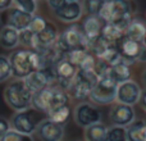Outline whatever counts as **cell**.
Here are the masks:
<instances>
[{"instance_id": "18", "label": "cell", "mask_w": 146, "mask_h": 141, "mask_svg": "<svg viewBox=\"0 0 146 141\" xmlns=\"http://www.w3.org/2000/svg\"><path fill=\"white\" fill-rule=\"evenodd\" d=\"M58 35L59 33H58L56 27L48 22L45 28L42 31H40L37 35H35V37H36L35 51H42V50L51 48V46H54L56 39H58Z\"/></svg>"}, {"instance_id": "3", "label": "cell", "mask_w": 146, "mask_h": 141, "mask_svg": "<svg viewBox=\"0 0 146 141\" xmlns=\"http://www.w3.org/2000/svg\"><path fill=\"white\" fill-rule=\"evenodd\" d=\"M69 95L59 87L58 85H51L33 92L32 108L48 116L49 112L62 105H69Z\"/></svg>"}, {"instance_id": "37", "label": "cell", "mask_w": 146, "mask_h": 141, "mask_svg": "<svg viewBox=\"0 0 146 141\" xmlns=\"http://www.w3.org/2000/svg\"><path fill=\"white\" fill-rule=\"evenodd\" d=\"M10 130V123H9V119H7L5 117L0 116V139L7 134L8 131Z\"/></svg>"}, {"instance_id": "5", "label": "cell", "mask_w": 146, "mask_h": 141, "mask_svg": "<svg viewBox=\"0 0 146 141\" xmlns=\"http://www.w3.org/2000/svg\"><path fill=\"white\" fill-rule=\"evenodd\" d=\"M48 118V116L41 112L36 110L35 108H28L25 110L15 112L12 116L9 123H10V130L19 132L23 135H30L32 136V134H35L37 126Z\"/></svg>"}, {"instance_id": "31", "label": "cell", "mask_w": 146, "mask_h": 141, "mask_svg": "<svg viewBox=\"0 0 146 141\" xmlns=\"http://www.w3.org/2000/svg\"><path fill=\"white\" fill-rule=\"evenodd\" d=\"M106 141H127L126 128L124 127H119V126L108 127Z\"/></svg>"}, {"instance_id": "35", "label": "cell", "mask_w": 146, "mask_h": 141, "mask_svg": "<svg viewBox=\"0 0 146 141\" xmlns=\"http://www.w3.org/2000/svg\"><path fill=\"white\" fill-rule=\"evenodd\" d=\"M0 141H35L32 136L30 135H23L14 130H9L4 136L0 139Z\"/></svg>"}, {"instance_id": "23", "label": "cell", "mask_w": 146, "mask_h": 141, "mask_svg": "<svg viewBox=\"0 0 146 141\" xmlns=\"http://www.w3.org/2000/svg\"><path fill=\"white\" fill-rule=\"evenodd\" d=\"M19 45L18 43V31L13 30L12 27H4L0 28V46L5 50H14Z\"/></svg>"}, {"instance_id": "13", "label": "cell", "mask_w": 146, "mask_h": 141, "mask_svg": "<svg viewBox=\"0 0 146 141\" xmlns=\"http://www.w3.org/2000/svg\"><path fill=\"white\" fill-rule=\"evenodd\" d=\"M109 119L111 122V126L127 127L136 119V113H135L133 106L115 103L111 105L109 110Z\"/></svg>"}, {"instance_id": "38", "label": "cell", "mask_w": 146, "mask_h": 141, "mask_svg": "<svg viewBox=\"0 0 146 141\" xmlns=\"http://www.w3.org/2000/svg\"><path fill=\"white\" fill-rule=\"evenodd\" d=\"M66 1L67 0H48V4H49V7H50L51 12H54V10L59 9Z\"/></svg>"}, {"instance_id": "11", "label": "cell", "mask_w": 146, "mask_h": 141, "mask_svg": "<svg viewBox=\"0 0 146 141\" xmlns=\"http://www.w3.org/2000/svg\"><path fill=\"white\" fill-rule=\"evenodd\" d=\"M115 46L118 49V51L121 53L122 63L127 64V66L136 63L141 51L146 48L145 44L136 43V41L131 40V39L126 37V36H122L115 43Z\"/></svg>"}, {"instance_id": "14", "label": "cell", "mask_w": 146, "mask_h": 141, "mask_svg": "<svg viewBox=\"0 0 146 141\" xmlns=\"http://www.w3.org/2000/svg\"><path fill=\"white\" fill-rule=\"evenodd\" d=\"M54 70H55L56 76V85L63 88L64 91H67V88L69 87V85L72 83V81L74 80L76 74H77L78 68L63 57L54 66Z\"/></svg>"}, {"instance_id": "15", "label": "cell", "mask_w": 146, "mask_h": 141, "mask_svg": "<svg viewBox=\"0 0 146 141\" xmlns=\"http://www.w3.org/2000/svg\"><path fill=\"white\" fill-rule=\"evenodd\" d=\"M35 135L40 141H62L64 136V127L46 118L37 126Z\"/></svg>"}, {"instance_id": "19", "label": "cell", "mask_w": 146, "mask_h": 141, "mask_svg": "<svg viewBox=\"0 0 146 141\" xmlns=\"http://www.w3.org/2000/svg\"><path fill=\"white\" fill-rule=\"evenodd\" d=\"M104 23L105 22H103L98 15H87L85 18L81 28H82V32L85 35L86 40H87V46H88V44L92 43L94 40H96L100 36L101 28H103Z\"/></svg>"}, {"instance_id": "9", "label": "cell", "mask_w": 146, "mask_h": 141, "mask_svg": "<svg viewBox=\"0 0 146 141\" xmlns=\"http://www.w3.org/2000/svg\"><path fill=\"white\" fill-rule=\"evenodd\" d=\"M99 78L94 73L87 74V73H82L78 70L74 80L72 81V83L67 88L66 92L69 95V98H74L77 100H83V99L88 98V94L92 90V87L95 86Z\"/></svg>"}, {"instance_id": "42", "label": "cell", "mask_w": 146, "mask_h": 141, "mask_svg": "<svg viewBox=\"0 0 146 141\" xmlns=\"http://www.w3.org/2000/svg\"><path fill=\"white\" fill-rule=\"evenodd\" d=\"M0 27H1V19H0Z\"/></svg>"}, {"instance_id": "7", "label": "cell", "mask_w": 146, "mask_h": 141, "mask_svg": "<svg viewBox=\"0 0 146 141\" xmlns=\"http://www.w3.org/2000/svg\"><path fill=\"white\" fill-rule=\"evenodd\" d=\"M117 83H114L110 78L103 77L96 81L95 86L88 94L90 103L98 105H109L115 103L117 96Z\"/></svg>"}, {"instance_id": "4", "label": "cell", "mask_w": 146, "mask_h": 141, "mask_svg": "<svg viewBox=\"0 0 146 141\" xmlns=\"http://www.w3.org/2000/svg\"><path fill=\"white\" fill-rule=\"evenodd\" d=\"M33 94L26 86L23 80H13L4 90V100L14 112H21L32 106Z\"/></svg>"}, {"instance_id": "24", "label": "cell", "mask_w": 146, "mask_h": 141, "mask_svg": "<svg viewBox=\"0 0 146 141\" xmlns=\"http://www.w3.org/2000/svg\"><path fill=\"white\" fill-rule=\"evenodd\" d=\"M48 118L53 121L54 123L59 124V126L64 127L69 123L72 119V108L69 105H62L58 108L53 109L51 112L48 113Z\"/></svg>"}, {"instance_id": "10", "label": "cell", "mask_w": 146, "mask_h": 141, "mask_svg": "<svg viewBox=\"0 0 146 141\" xmlns=\"http://www.w3.org/2000/svg\"><path fill=\"white\" fill-rule=\"evenodd\" d=\"M23 81L32 94L44 87L56 85V76L54 66H46L38 70H35L30 76H27Z\"/></svg>"}, {"instance_id": "17", "label": "cell", "mask_w": 146, "mask_h": 141, "mask_svg": "<svg viewBox=\"0 0 146 141\" xmlns=\"http://www.w3.org/2000/svg\"><path fill=\"white\" fill-rule=\"evenodd\" d=\"M54 15L66 23H74L82 17V7L80 1H66L59 9L54 10Z\"/></svg>"}, {"instance_id": "29", "label": "cell", "mask_w": 146, "mask_h": 141, "mask_svg": "<svg viewBox=\"0 0 146 141\" xmlns=\"http://www.w3.org/2000/svg\"><path fill=\"white\" fill-rule=\"evenodd\" d=\"M18 43L25 49L35 50L36 48V37L30 30H23L18 32Z\"/></svg>"}, {"instance_id": "20", "label": "cell", "mask_w": 146, "mask_h": 141, "mask_svg": "<svg viewBox=\"0 0 146 141\" xmlns=\"http://www.w3.org/2000/svg\"><path fill=\"white\" fill-rule=\"evenodd\" d=\"M124 36L133 41H136V43L145 44V36H146L145 23L142 22L140 18H132L131 22H129L128 26L126 27Z\"/></svg>"}, {"instance_id": "30", "label": "cell", "mask_w": 146, "mask_h": 141, "mask_svg": "<svg viewBox=\"0 0 146 141\" xmlns=\"http://www.w3.org/2000/svg\"><path fill=\"white\" fill-rule=\"evenodd\" d=\"M103 3L104 0H83L81 3L82 12L86 13L87 15H98Z\"/></svg>"}, {"instance_id": "41", "label": "cell", "mask_w": 146, "mask_h": 141, "mask_svg": "<svg viewBox=\"0 0 146 141\" xmlns=\"http://www.w3.org/2000/svg\"><path fill=\"white\" fill-rule=\"evenodd\" d=\"M67 1H80V0H67Z\"/></svg>"}, {"instance_id": "34", "label": "cell", "mask_w": 146, "mask_h": 141, "mask_svg": "<svg viewBox=\"0 0 146 141\" xmlns=\"http://www.w3.org/2000/svg\"><path fill=\"white\" fill-rule=\"evenodd\" d=\"M46 23H48V21L44 19L42 17H40V15H33L30 25H28V27H27V30H30L33 35H37L40 31H42L44 28H45Z\"/></svg>"}, {"instance_id": "26", "label": "cell", "mask_w": 146, "mask_h": 141, "mask_svg": "<svg viewBox=\"0 0 146 141\" xmlns=\"http://www.w3.org/2000/svg\"><path fill=\"white\" fill-rule=\"evenodd\" d=\"M100 36L109 44H115L122 36H124V31L117 27L113 23H104L103 28H101Z\"/></svg>"}, {"instance_id": "1", "label": "cell", "mask_w": 146, "mask_h": 141, "mask_svg": "<svg viewBox=\"0 0 146 141\" xmlns=\"http://www.w3.org/2000/svg\"><path fill=\"white\" fill-rule=\"evenodd\" d=\"M12 69V76L17 80H25L32 72L49 66L40 53L30 49H14L8 57Z\"/></svg>"}, {"instance_id": "36", "label": "cell", "mask_w": 146, "mask_h": 141, "mask_svg": "<svg viewBox=\"0 0 146 141\" xmlns=\"http://www.w3.org/2000/svg\"><path fill=\"white\" fill-rule=\"evenodd\" d=\"M13 3L15 4L17 8L30 13V14H35L36 9H37V3H36V0H13Z\"/></svg>"}, {"instance_id": "8", "label": "cell", "mask_w": 146, "mask_h": 141, "mask_svg": "<svg viewBox=\"0 0 146 141\" xmlns=\"http://www.w3.org/2000/svg\"><path fill=\"white\" fill-rule=\"evenodd\" d=\"M101 118H103L101 110L90 101H81L72 110V119L77 126L82 128H87L92 124L99 123L101 122Z\"/></svg>"}, {"instance_id": "40", "label": "cell", "mask_w": 146, "mask_h": 141, "mask_svg": "<svg viewBox=\"0 0 146 141\" xmlns=\"http://www.w3.org/2000/svg\"><path fill=\"white\" fill-rule=\"evenodd\" d=\"M145 100H146V94H145V91L142 90L141 95H140L139 101H137V104H139V105L141 106V109H142V110H146V106H145Z\"/></svg>"}, {"instance_id": "22", "label": "cell", "mask_w": 146, "mask_h": 141, "mask_svg": "<svg viewBox=\"0 0 146 141\" xmlns=\"http://www.w3.org/2000/svg\"><path fill=\"white\" fill-rule=\"evenodd\" d=\"M124 128L127 141H146V124L144 119H135Z\"/></svg>"}, {"instance_id": "12", "label": "cell", "mask_w": 146, "mask_h": 141, "mask_svg": "<svg viewBox=\"0 0 146 141\" xmlns=\"http://www.w3.org/2000/svg\"><path fill=\"white\" fill-rule=\"evenodd\" d=\"M142 92V88L136 81H126L117 86V96L115 101L126 105H137V101Z\"/></svg>"}, {"instance_id": "39", "label": "cell", "mask_w": 146, "mask_h": 141, "mask_svg": "<svg viewBox=\"0 0 146 141\" xmlns=\"http://www.w3.org/2000/svg\"><path fill=\"white\" fill-rule=\"evenodd\" d=\"M13 0H0V12L8 10L9 8H12Z\"/></svg>"}, {"instance_id": "27", "label": "cell", "mask_w": 146, "mask_h": 141, "mask_svg": "<svg viewBox=\"0 0 146 141\" xmlns=\"http://www.w3.org/2000/svg\"><path fill=\"white\" fill-rule=\"evenodd\" d=\"M96 59H100V61L105 62L109 67L113 66V64H117V63H121L122 62V57H121V53L118 51L117 49L115 44H110L108 48L104 50V53L101 54L99 58Z\"/></svg>"}, {"instance_id": "16", "label": "cell", "mask_w": 146, "mask_h": 141, "mask_svg": "<svg viewBox=\"0 0 146 141\" xmlns=\"http://www.w3.org/2000/svg\"><path fill=\"white\" fill-rule=\"evenodd\" d=\"M32 17L33 14H30V13L25 12V10L19 9L17 7L9 8L7 14V19H5V26L12 27L13 30L21 32L23 30H27Z\"/></svg>"}, {"instance_id": "32", "label": "cell", "mask_w": 146, "mask_h": 141, "mask_svg": "<svg viewBox=\"0 0 146 141\" xmlns=\"http://www.w3.org/2000/svg\"><path fill=\"white\" fill-rule=\"evenodd\" d=\"M95 63H96V58H95V57H94L91 53H88L87 55L85 57V59H83V61L80 63V66H78L77 68H78V70H80V72L90 74V73H94ZM94 74H95V73H94Z\"/></svg>"}, {"instance_id": "33", "label": "cell", "mask_w": 146, "mask_h": 141, "mask_svg": "<svg viewBox=\"0 0 146 141\" xmlns=\"http://www.w3.org/2000/svg\"><path fill=\"white\" fill-rule=\"evenodd\" d=\"M12 77V69H10L9 59L7 55L0 54V83L9 80Z\"/></svg>"}, {"instance_id": "6", "label": "cell", "mask_w": 146, "mask_h": 141, "mask_svg": "<svg viewBox=\"0 0 146 141\" xmlns=\"http://www.w3.org/2000/svg\"><path fill=\"white\" fill-rule=\"evenodd\" d=\"M54 46L60 53L64 54L67 51L77 48L87 49V40H86L85 35H83L81 26L74 23V25H71L69 27H67L62 33H59Z\"/></svg>"}, {"instance_id": "25", "label": "cell", "mask_w": 146, "mask_h": 141, "mask_svg": "<svg viewBox=\"0 0 146 141\" xmlns=\"http://www.w3.org/2000/svg\"><path fill=\"white\" fill-rule=\"evenodd\" d=\"M106 134H108V127L99 122L85 128L83 136H85V141H106Z\"/></svg>"}, {"instance_id": "21", "label": "cell", "mask_w": 146, "mask_h": 141, "mask_svg": "<svg viewBox=\"0 0 146 141\" xmlns=\"http://www.w3.org/2000/svg\"><path fill=\"white\" fill-rule=\"evenodd\" d=\"M106 77L110 78L117 85H121V83L126 82V81H129L131 80V69H129V66L122 63V62L121 63L113 64V66L109 67Z\"/></svg>"}, {"instance_id": "2", "label": "cell", "mask_w": 146, "mask_h": 141, "mask_svg": "<svg viewBox=\"0 0 146 141\" xmlns=\"http://www.w3.org/2000/svg\"><path fill=\"white\" fill-rule=\"evenodd\" d=\"M135 8L131 0H104L98 17L105 23H113L121 30L126 27L133 18Z\"/></svg>"}, {"instance_id": "28", "label": "cell", "mask_w": 146, "mask_h": 141, "mask_svg": "<svg viewBox=\"0 0 146 141\" xmlns=\"http://www.w3.org/2000/svg\"><path fill=\"white\" fill-rule=\"evenodd\" d=\"M87 54H88V50L86 48H77V49H73V50H69V51H67V53H64L63 57L67 61L71 62L72 64H74L76 67H78Z\"/></svg>"}]
</instances>
